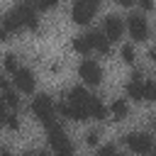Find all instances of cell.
<instances>
[{"instance_id": "obj_1", "label": "cell", "mask_w": 156, "mask_h": 156, "mask_svg": "<svg viewBox=\"0 0 156 156\" xmlns=\"http://www.w3.org/2000/svg\"><path fill=\"white\" fill-rule=\"evenodd\" d=\"M32 112H34V117L41 122V124H46V127H51L56 119V102L51 100V95H46V93H39L37 98H34V102H32Z\"/></svg>"}, {"instance_id": "obj_2", "label": "cell", "mask_w": 156, "mask_h": 156, "mask_svg": "<svg viewBox=\"0 0 156 156\" xmlns=\"http://www.w3.org/2000/svg\"><path fill=\"white\" fill-rule=\"evenodd\" d=\"M124 144L136 154V156H146L154 151V139L146 134V132H129L124 136Z\"/></svg>"}, {"instance_id": "obj_3", "label": "cell", "mask_w": 156, "mask_h": 156, "mask_svg": "<svg viewBox=\"0 0 156 156\" xmlns=\"http://www.w3.org/2000/svg\"><path fill=\"white\" fill-rule=\"evenodd\" d=\"M95 12H98V2H95V0H78V2H73V7H71V17H73V22H78V24H88Z\"/></svg>"}, {"instance_id": "obj_4", "label": "cell", "mask_w": 156, "mask_h": 156, "mask_svg": "<svg viewBox=\"0 0 156 156\" xmlns=\"http://www.w3.org/2000/svg\"><path fill=\"white\" fill-rule=\"evenodd\" d=\"M78 76H80L88 85H98V83L102 80V68H100L98 61H93V58H83L80 66H78Z\"/></svg>"}, {"instance_id": "obj_5", "label": "cell", "mask_w": 156, "mask_h": 156, "mask_svg": "<svg viewBox=\"0 0 156 156\" xmlns=\"http://www.w3.org/2000/svg\"><path fill=\"white\" fill-rule=\"evenodd\" d=\"M127 29H129V34H132L136 41L149 39V24H146V17L139 15V12H129V17H127Z\"/></svg>"}, {"instance_id": "obj_6", "label": "cell", "mask_w": 156, "mask_h": 156, "mask_svg": "<svg viewBox=\"0 0 156 156\" xmlns=\"http://www.w3.org/2000/svg\"><path fill=\"white\" fill-rule=\"evenodd\" d=\"M122 32H124V20H122L119 15H107V17L102 20V34H105L110 41H112V39H119Z\"/></svg>"}, {"instance_id": "obj_7", "label": "cell", "mask_w": 156, "mask_h": 156, "mask_svg": "<svg viewBox=\"0 0 156 156\" xmlns=\"http://www.w3.org/2000/svg\"><path fill=\"white\" fill-rule=\"evenodd\" d=\"M15 85H17V90L20 93H34V85H37V78H34V73H32V68H24V66H20V71L15 73Z\"/></svg>"}, {"instance_id": "obj_8", "label": "cell", "mask_w": 156, "mask_h": 156, "mask_svg": "<svg viewBox=\"0 0 156 156\" xmlns=\"http://www.w3.org/2000/svg\"><path fill=\"white\" fill-rule=\"evenodd\" d=\"M144 80L146 78L141 76V71H134L129 76V83H127V95L134 100H144Z\"/></svg>"}, {"instance_id": "obj_9", "label": "cell", "mask_w": 156, "mask_h": 156, "mask_svg": "<svg viewBox=\"0 0 156 156\" xmlns=\"http://www.w3.org/2000/svg\"><path fill=\"white\" fill-rule=\"evenodd\" d=\"M0 27H2V29H7L10 34H12V32H17L20 27H24V24H22V15H20V7H17V5L2 15V22H0Z\"/></svg>"}, {"instance_id": "obj_10", "label": "cell", "mask_w": 156, "mask_h": 156, "mask_svg": "<svg viewBox=\"0 0 156 156\" xmlns=\"http://www.w3.org/2000/svg\"><path fill=\"white\" fill-rule=\"evenodd\" d=\"M90 93L83 88V85H73L71 90H68V102L71 105H76V107H83V110H88V102H90ZM90 115V112H88Z\"/></svg>"}, {"instance_id": "obj_11", "label": "cell", "mask_w": 156, "mask_h": 156, "mask_svg": "<svg viewBox=\"0 0 156 156\" xmlns=\"http://www.w3.org/2000/svg\"><path fill=\"white\" fill-rule=\"evenodd\" d=\"M17 7H20V15H22V24H24L27 29H32V32H39V20H37L34 7L27 5V2H22V5H17Z\"/></svg>"}, {"instance_id": "obj_12", "label": "cell", "mask_w": 156, "mask_h": 156, "mask_svg": "<svg viewBox=\"0 0 156 156\" xmlns=\"http://www.w3.org/2000/svg\"><path fill=\"white\" fill-rule=\"evenodd\" d=\"M88 39H90V46H93V49H98V51H100V54H105V56L110 54V39H107L102 32H98V29H95V32H90V34H88Z\"/></svg>"}, {"instance_id": "obj_13", "label": "cell", "mask_w": 156, "mask_h": 156, "mask_svg": "<svg viewBox=\"0 0 156 156\" xmlns=\"http://www.w3.org/2000/svg\"><path fill=\"white\" fill-rule=\"evenodd\" d=\"M88 112H90V117H93V119H98V122H102V119L107 117V107H105L95 95H93V98H90V102H88Z\"/></svg>"}, {"instance_id": "obj_14", "label": "cell", "mask_w": 156, "mask_h": 156, "mask_svg": "<svg viewBox=\"0 0 156 156\" xmlns=\"http://www.w3.org/2000/svg\"><path fill=\"white\" fill-rule=\"evenodd\" d=\"M71 46H73L78 54H83V56H85V54H90V49H93V46H90L88 34H76V37L71 39Z\"/></svg>"}, {"instance_id": "obj_15", "label": "cell", "mask_w": 156, "mask_h": 156, "mask_svg": "<svg viewBox=\"0 0 156 156\" xmlns=\"http://www.w3.org/2000/svg\"><path fill=\"white\" fill-rule=\"evenodd\" d=\"M110 112H112V117H115V119H124V117H127V112H129V107H127V102H124L122 98H117V100H112Z\"/></svg>"}, {"instance_id": "obj_16", "label": "cell", "mask_w": 156, "mask_h": 156, "mask_svg": "<svg viewBox=\"0 0 156 156\" xmlns=\"http://www.w3.org/2000/svg\"><path fill=\"white\" fill-rule=\"evenodd\" d=\"M2 66H5V71L12 73V76L20 71V63H17V56H15V54H5V56H2Z\"/></svg>"}, {"instance_id": "obj_17", "label": "cell", "mask_w": 156, "mask_h": 156, "mask_svg": "<svg viewBox=\"0 0 156 156\" xmlns=\"http://www.w3.org/2000/svg\"><path fill=\"white\" fill-rule=\"evenodd\" d=\"M144 100L156 102V80H151V78L144 80Z\"/></svg>"}, {"instance_id": "obj_18", "label": "cell", "mask_w": 156, "mask_h": 156, "mask_svg": "<svg viewBox=\"0 0 156 156\" xmlns=\"http://www.w3.org/2000/svg\"><path fill=\"white\" fill-rule=\"evenodd\" d=\"M2 100H5V105H10V107H20V98H17L15 90H5V93H2Z\"/></svg>"}, {"instance_id": "obj_19", "label": "cell", "mask_w": 156, "mask_h": 156, "mask_svg": "<svg viewBox=\"0 0 156 156\" xmlns=\"http://www.w3.org/2000/svg\"><path fill=\"white\" fill-rule=\"evenodd\" d=\"M134 58H136V56H134V46H132V44H124V46H122V61H124V63H134Z\"/></svg>"}, {"instance_id": "obj_20", "label": "cell", "mask_w": 156, "mask_h": 156, "mask_svg": "<svg viewBox=\"0 0 156 156\" xmlns=\"http://www.w3.org/2000/svg\"><path fill=\"white\" fill-rule=\"evenodd\" d=\"M100 141V129H90L88 134H85V144H90V146H95Z\"/></svg>"}, {"instance_id": "obj_21", "label": "cell", "mask_w": 156, "mask_h": 156, "mask_svg": "<svg viewBox=\"0 0 156 156\" xmlns=\"http://www.w3.org/2000/svg\"><path fill=\"white\" fill-rule=\"evenodd\" d=\"M54 154H56V156H76V151H73V144H71V141H68V144H63L61 149H56Z\"/></svg>"}, {"instance_id": "obj_22", "label": "cell", "mask_w": 156, "mask_h": 156, "mask_svg": "<svg viewBox=\"0 0 156 156\" xmlns=\"http://www.w3.org/2000/svg\"><path fill=\"white\" fill-rule=\"evenodd\" d=\"M98 156H117V149H115V144H105V146L98 151Z\"/></svg>"}, {"instance_id": "obj_23", "label": "cell", "mask_w": 156, "mask_h": 156, "mask_svg": "<svg viewBox=\"0 0 156 156\" xmlns=\"http://www.w3.org/2000/svg\"><path fill=\"white\" fill-rule=\"evenodd\" d=\"M7 127H10V129H20V119H17V115H7Z\"/></svg>"}, {"instance_id": "obj_24", "label": "cell", "mask_w": 156, "mask_h": 156, "mask_svg": "<svg viewBox=\"0 0 156 156\" xmlns=\"http://www.w3.org/2000/svg\"><path fill=\"white\" fill-rule=\"evenodd\" d=\"M0 90H2V93H5V90H12L10 80H7V78H2V76H0Z\"/></svg>"}, {"instance_id": "obj_25", "label": "cell", "mask_w": 156, "mask_h": 156, "mask_svg": "<svg viewBox=\"0 0 156 156\" xmlns=\"http://www.w3.org/2000/svg\"><path fill=\"white\" fill-rule=\"evenodd\" d=\"M54 7V0H44V2H39V10H51Z\"/></svg>"}, {"instance_id": "obj_26", "label": "cell", "mask_w": 156, "mask_h": 156, "mask_svg": "<svg viewBox=\"0 0 156 156\" xmlns=\"http://www.w3.org/2000/svg\"><path fill=\"white\" fill-rule=\"evenodd\" d=\"M139 5H141V10H151V7H154V2H151V0H141Z\"/></svg>"}, {"instance_id": "obj_27", "label": "cell", "mask_w": 156, "mask_h": 156, "mask_svg": "<svg viewBox=\"0 0 156 156\" xmlns=\"http://www.w3.org/2000/svg\"><path fill=\"white\" fill-rule=\"evenodd\" d=\"M7 39H10V32H7V29H2V27H0V41H7Z\"/></svg>"}, {"instance_id": "obj_28", "label": "cell", "mask_w": 156, "mask_h": 156, "mask_svg": "<svg viewBox=\"0 0 156 156\" xmlns=\"http://www.w3.org/2000/svg\"><path fill=\"white\" fill-rule=\"evenodd\" d=\"M0 156H12V151L7 146H0Z\"/></svg>"}, {"instance_id": "obj_29", "label": "cell", "mask_w": 156, "mask_h": 156, "mask_svg": "<svg viewBox=\"0 0 156 156\" xmlns=\"http://www.w3.org/2000/svg\"><path fill=\"white\" fill-rule=\"evenodd\" d=\"M7 112H5V100H2V95H0V117H5Z\"/></svg>"}, {"instance_id": "obj_30", "label": "cell", "mask_w": 156, "mask_h": 156, "mask_svg": "<svg viewBox=\"0 0 156 156\" xmlns=\"http://www.w3.org/2000/svg\"><path fill=\"white\" fill-rule=\"evenodd\" d=\"M149 58H151V61H154V63H156V49H154V46H151V49H149Z\"/></svg>"}, {"instance_id": "obj_31", "label": "cell", "mask_w": 156, "mask_h": 156, "mask_svg": "<svg viewBox=\"0 0 156 156\" xmlns=\"http://www.w3.org/2000/svg\"><path fill=\"white\" fill-rule=\"evenodd\" d=\"M20 156H37V154H34V151H22Z\"/></svg>"}, {"instance_id": "obj_32", "label": "cell", "mask_w": 156, "mask_h": 156, "mask_svg": "<svg viewBox=\"0 0 156 156\" xmlns=\"http://www.w3.org/2000/svg\"><path fill=\"white\" fill-rule=\"evenodd\" d=\"M37 156H54V154H49V151H39Z\"/></svg>"}, {"instance_id": "obj_33", "label": "cell", "mask_w": 156, "mask_h": 156, "mask_svg": "<svg viewBox=\"0 0 156 156\" xmlns=\"http://www.w3.org/2000/svg\"><path fill=\"white\" fill-rule=\"evenodd\" d=\"M151 156H156V149H154V151H151Z\"/></svg>"}, {"instance_id": "obj_34", "label": "cell", "mask_w": 156, "mask_h": 156, "mask_svg": "<svg viewBox=\"0 0 156 156\" xmlns=\"http://www.w3.org/2000/svg\"><path fill=\"white\" fill-rule=\"evenodd\" d=\"M117 156H124V154H117Z\"/></svg>"}, {"instance_id": "obj_35", "label": "cell", "mask_w": 156, "mask_h": 156, "mask_svg": "<svg viewBox=\"0 0 156 156\" xmlns=\"http://www.w3.org/2000/svg\"><path fill=\"white\" fill-rule=\"evenodd\" d=\"M154 124H156V119H154Z\"/></svg>"}]
</instances>
